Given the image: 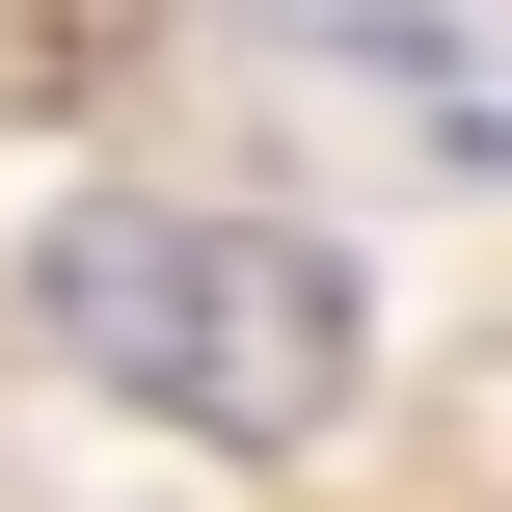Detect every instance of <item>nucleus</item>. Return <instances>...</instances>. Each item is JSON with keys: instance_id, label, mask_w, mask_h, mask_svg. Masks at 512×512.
I'll list each match as a JSON object with an SVG mask.
<instances>
[{"instance_id": "2", "label": "nucleus", "mask_w": 512, "mask_h": 512, "mask_svg": "<svg viewBox=\"0 0 512 512\" xmlns=\"http://www.w3.org/2000/svg\"><path fill=\"white\" fill-rule=\"evenodd\" d=\"M216 54L378 135L405 189H512V0H216Z\"/></svg>"}, {"instance_id": "1", "label": "nucleus", "mask_w": 512, "mask_h": 512, "mask_svg": "<svg viewBox=\"0 0 512 512\" xmlns=\"http://www.w3.org/2000/svg\"><path fill=\"white\" fill-rule=\"evenodd\" d=\"M27 324L108 378V405H162V432H216V459H297L324 405H351V270L297 243V216H189V189H81L54 243H27Z\"/></svg>"}]
</instances>
